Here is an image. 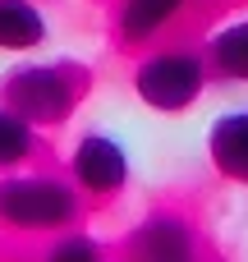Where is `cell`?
Wrapping results in <instances>:
<instances>
[{"mask_svg":"<svg viewBox=\"0 0 248 262\" xmlns=\"http://www.w3.org/2000/svg\"><path fill=\"white\" fill-rule=\"evenodd\" d=\"M83 189L55 170H5L0 175V230L55 235L83 221Z\"/></svg>","mask_w":248,"mask_h":262,"instance_id":"6da1fadb","label":"cell"},{"mask_svg":"<svg viewBox=\"0 0 248 262\" xmlns=\"http://www.w3.org/2000/svg\"><path fill=\"white\" fill-rule=\"evenodd\" d=\"M83 92H87V69L69 60H28L0 78V101L23 120H32L37 129L64 124L78 111Z\"/></svg>","mask_w":248,"mask_h":262,"instance_id":"7a4b0ae2","label":"cell"},{"mask_svg":"<svg viewBox=\"0 0 248 262\" xmlns=\"http://www.w3.org/2000/svg\"><path fill=\"white\" fill-rule=\"evenodd\" d=\"M133 97L147 106V111H161V115H179V111H193L198 97L207 92L212 83V64L202 51H189V46H170V51H147L133 74Z\"/></svg>","mask_w":248,"mask_h":262,"instance_id":"3957f363","label":"cell"},{"mask_svg":"<svg viewBox=\"0 0 248 262\" xmlns=\"http://www.w3.org/2000/svg\"><path fill=\"white\" fill-rule=\"evenodd\" d=\"M124 258L129 262H207L198 226L179 212H152L143 216L129 239H124Z\"/></svg>","mask_w":248,"mask_h":262,"instance_id":"277c9868","label":"cell"},{"mask_svg":"<svg viewBox=\"0 0 248 262\" xmlns=\"http://www.w3.org/2000/svg\"><path fill=\"white\" fill-rule=\"evenodd\" d=\"M69 175L87 198H115L129 184V147L110 134H83L74 143Z\"/></svg>","mask_w":248,"mask_h":262,"instance_id":"5b68a950","label":"cell"},{"mask_svg":"<svg viewBox=\"0 0 248 262\" xmlns=\"http://www.w3.org/2000/svg\"><path fill=\"white\" fill-rule=\"evenodd\" d=\"M207 157L212 166L235 180V184H248V111H226L212 120L207 129Z\"/></svg>","mask_w":248,"mask_h":262,"instance_id":"8992f818","label":"cell"},{"mask_svg":"<svg viewBox=\"0 0 248 262\" xmlns=\"http://www.w3.org/2000/svg\"><path fill=\"white\" fill-rule=\"evenodd\" d=\"M184 5H189V0H120V9H115V32H120V41H129V46H147V41H156V37L179 18Z\"/></svg>","mask_w":248,"mask_h":262,"instance_id":"52a82bcc","label":"cell"},{"mask_svg":"<svg viewBox=\"0 0 248 262\" xmlns=\"http://www.w3.org/2000/svg\"><path fill=\"white\" fill-rule=\"evenodd\" d=\"M46 37H51V23L37 0H0V51L23 55L46 46Z\"/></svg>","mask_w":248,"mask_h":262,"instance_id":"ba28073f","label":"cell"},{"mask_svg":"<svg viewBox=\"0 0 248 262\" xmlns=\"http://www.w3.org/2000/svg\"><path fill=\"white\" fill-rule=\"evenodd\" d=\"M202 55L212 64V78H221V83H248V18L216 28L207 37Z\"/></svg>","mask_w":248,"mask_h":262,"instance_id":"9c48e42d","label":"cell"},{"mask_svg":"<svg viewBox=\"0 0 248 262\" xmlns=\"http://www.w3.org/2000/svg\"><path fill=\"white\" fill-rule=\"evenodd\" d=\"M37 124L32 120H23L18 111H9L5 101H0V175L5 170H23L32 157H37Z\"/></svg>","mask_w":248,"mask_h":262,"instance_id":"30bf717a","label":"cell"},{"mask_svg":"<svg viewBox=\"0 0 248 262\" xmlns=\"http://www.w3.org/2000/svg\"><path fill=\"white\" fill-rule=\"evenodd\" d=\"M41 262H106V249H101V239H92L83 230H60L51 239V249L41 253Z\"/></svg>","mask_w":248,"mask_h":262,"instance_id":"8fae6325","label":"cell"}]
</instances>
